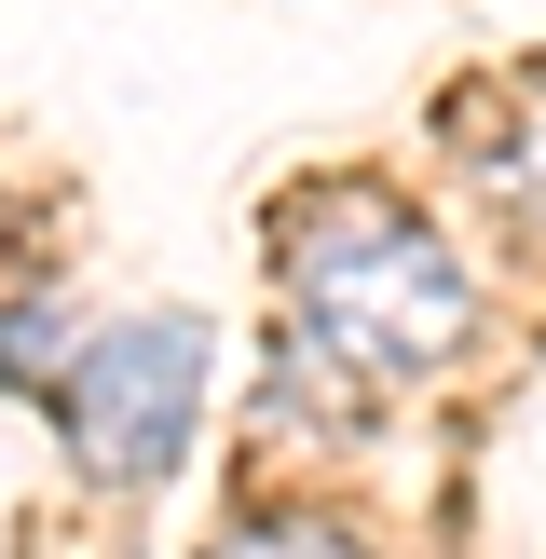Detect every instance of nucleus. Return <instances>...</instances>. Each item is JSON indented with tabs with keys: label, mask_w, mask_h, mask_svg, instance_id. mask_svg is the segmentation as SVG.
<instances>
[{
	"label": "nucleus",
	"mask_w": 546,
	"mask_h": 559,
	"mask_svg": "<svg viewBox=\"0 0 546 559\" xmlns=\"http://www.w3.org/2000/svg\"><path fill=\"white\" fill-rule=\"evenodd\" d=\"M287 328H300V355H328L342 382L382 396V382H424L464 355L478 287L410 205H314L287 233Z\"/></svg>",
	"instance_id": "obj_1"
},
{
	"label": "nucleus",
	"mask_w": 546,
	"mask_h": 559,
	"mask_svg": "<svg viewBox=\"0 0 546 559\" xmlns=\"http://www.w3.org/2000/svg\"><path fill=\"white\" fill-rule=\"evenodd\" d=\"M41 409H55V437H69L82 478H109V491L178 478L191 409H205V328H191V314H123V328H96V342H69V369H55Z\"/></svg>",
	"instance_id": "obj_2"
},
{
	"label": "nucleus",
	"mask_w": 546,
	"mask_h": 559,
	"mask_svg": "<svg viewBox=\"0 0 546 559\" xmlns=\"http://www.w3.org/2000/svg\"><path fill=\"white\" fill-rule=\"evenodd\" d=\"M55 369H69V314H55V300H27V314H0V382H27V396H55Z\"/></svg>",
	"instance_id": "obj_3"
},
{
	"label": "nucleus",
	"mask_w": 546,
	"mask_h": 559,
	"mask_svg": "<svg viewBox=\"0 0 546 559\" xmlns=\"http://www.w3.org/2000/svg\"><path fill=\"white\" fill-rule=\"evenodd\" d=\"M218 559H355V546L328 533V519H246V533L218 546Z\"/></svg>",
	"instance_id": "obj_4"
}]
</instances>
